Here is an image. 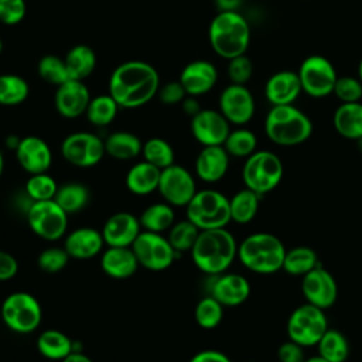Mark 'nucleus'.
Here are the masks:
<instances>
[{
  "label": "nucleus",
  "mask_w": 362,
  "mask_h": 362,
  "mask_svg": "<svg viewBox=\"0 0 362 362\" xmlns=\"http://www.w3.org/2000/svg\"><path fill=\"white\" fill-rule=\"evenodd\" d=\"M25 13V0H0V23L16 25L24 20Z\"/></svg>",
  "instance_id": "obj_48"
},
{
  "label": "nucleus",
  "mask_w": 362,
  "mask_h": 362,
  "mask_svg": "<svg viewBox=\"0 0 362 362\" xmlns=\"http://www.w3.org/2000/svg\"><path fill=\"white\" fill-rule=\"evenodd\" d=\"M358 78H359V81L362 82V59H361L359 66H358Z\"/></svg>",
  "instance_id": "obj_59"
},
{
  "label": "nucleus",
  "mask_w": 362,
  "mask_h": 362,
  "mask_svg": "<svg viewBox=\"0 0 362 362\" xmlns=\"http://www.w3.org/2000/svg\"><path fill=\"white\" fill-rule=\"evenodd\" d=\"M264 133L279 146H297L307 141L313 133L310 117L294 105L272 106L264 119Z\"/></svg>",
  "instance_id": "obj_5"
},
{
  "label": "nucleus",
  "mask_w": 362,
  "mask_h": 362,
  "mask_svg": "<svg viewBox=\"0 0 362 362\" xmlns=\"http://www.w3.org/2000/svg\"><path fill=\"white\" fill-rule=\"evenodd\" d=\"M277 359L279 362H304V346L288 339L277 348Z\"/></svg>",
  "instance_id": "obj_50"
},
{
  "label": "nucleus",
  "mask_w": 362,
  "mask_h": 362,
  "mask_svg": "<svg viewBox=\"0 0 362 362\" xmlns=\"http://www.w3.org/2000/svg\"><path fill=\"white\" fill-rule=\"evenodd\" d=\"M284 167L280 157L269 150H256L246 157L242 168V180L246 188L260 197L273 191L283 180Z\"/></svg>",
  "instance_id": "obj_7"
},
{
  "label": "nucleus",
  "mask_w": 362,
  "mask_h": 362,
  "mask_svg": "<svg viewBox=\"0 0 362 362\" xmlns=\"http://www.w3.org/2000/svg\"><path fill=\"white\" fill-rule=\"evenodd\" d=\"M18 272V262L17 259L6 252L0 250V281L11 280Z\"/></svg>",
  "instance_id": "obj_51"
},
{
  "label": "nucleus",
  "mask_w": 362,
  "mask_h": 362,
  "mask_svg": "<svg viewBox=\"0 0 362 362\" xmlns=\"http://www.w3.org/2000/svg\"><path fill=\"white\" fill-rule=\"evenodd\" d=\"M230 132V123L215 109H201L191 117V133L202 146H223Z\"/></svg>",
  "instance_id": "obj_17"
},
{
  "label": "nucleus",
  "mask_w": 362,
  "mask_h": 362,
  "mask_svg": "<svg viewBox=\"0 0 362 362\" xmlns=\"http://www.w3.org/2000/svg\"><path fill=\"white\" fill-rule=\"evenodd\" d=\"M229 157L223 146H204L195 158L197 177L208 184L218 182L228 173Z\"/></svg>",
  "instance_id": "obj_23"
},
{
  "label": "nucleus",
  "mask_w": 362,
  "mask_h": 362,
  "mask_svg": "<svg viewBox=\"0 0 362 362\" xmlns=\"http://www.w3.org/2000/svg\"><path fill=\"white\" fill-rule=\"evenodd\" d=\"M140 266L151 272H163L168 269L177 252L170 245L167 236L157 232L141 230L132 245Z\"/></svg>",
  "instance_id": "obj_11"
},
{
  "label": "nucleus",
  "mask_w": 362,
  "mask_h": 362,
  "mask_svg": "<svg viewBox=\"0 0 362 362\" xmlns=\"http://www.w3.org/2000/svg\"><path fill=\"white\" fill-rule=\"evenodd\" d=\"M356 146H358V150L362 153V137L356 140Z\"/></svg>",
  "instance_id": "obj_60"
},
{
  "label": "nucleus",
  "mask_w": 362,
  "mask_h": 362,
  "mask_svg": "<svg viewBox=\"0 0 362 362\" xmlns=\"http://www.w3.org/2000/svg\"><path fill=\"white\" fill-rule=\"evenodd\" d=\"M3 322L17 334H30L35 331L42 320L40 301L27 291L8 294L0 307Z\"/></svg>",
  "instance_id": "obj_8"
},
{
  "label": "nucleus",
  "mask_w": 362,
  "mask_h": 362,
  "mask_svg": "<svg viewBox=\"0 0 362 362\" xmlns=\"http://www.w3.org/2000/svg\"><path fill=\"white\" fill-rule=\"evenodd\" d=\"M61 362H93V361L88 355H85L82 352H78V351H74L66 358H64Z\"/></svg>",
  "instance_id": "obj_55"
},
{
  "label": "nucleus",
  "mask_w": 362,
  "mask_h": 362,
  "mask_svg": "<svg viewBox=\"0 0 362 362\" xmlns=\"http://www.w3.org/2000/svg\"><path fill=\"white\" fill-rule=\"evenodd\" d=\"M191 259L197 269L208 276L225 273L238 257V243L226 228L199 230Z\"/></svg>",
  "instance_id": "obj_2"
},
{
  "label": "nucleus",
  "mask_w": 362,
  "mask_h": 362,
  "mask_svg": "<svg viewBox=\"0 0 362 362\" xmlns=\"http://www.w3.org/2000/svg\"><path fill=\"white\" fill-rule=\"evenodd\" d=\"M318 355L328 362H345L351 354L346 337L334 328H328L317 344Z\"/></svg>",
  "instance_id": "obj_34"
},
{
  "label": "nucleus",
  "mask_w": 362,
  "mask_h": 362,
  "mask_svg": "<svg viewBox=\"0 0 362 362\" xmlns=\"http://www.w3.org/2000/svg\"><path fill=\"white\" fill-rule=\"evenodd\" d=\"M61 154L71 165L89 168L99 164L106 154L105 141L90 132H75L62 140Z\"/></svg>",
  "instance_id": "obj_12"
},
{
  "label": "nucleus",
  "mask_w": 362,
  "mask_h": 362,
  "mask_svg": "<svg viewBox=\"0 0 362 362\" xmlns=\"http://www.w3.org/2000/svg\"><path fill=\"white\" fill-rule=\"evenodd\" d=\"M194 318L195 322L204 329L216 328L223 318V305L208 294L197 303Z\"/></svg>",
  "instance_id": "obj_42"
},
{
  "label": "nucleus",
  "mask_w": 362,
  "mask_h": 362,
  "mask_svg": "<svg viewBox=\"0 0 362 362\" xmlns=\"http://www.w3.org/2000/svg\"><path fill=\"white\" fill-rule=\"evenodd\" d=\"M143 230L163 233L168 230L175 222V212L173 205L167 202H156L148 205L139 216Z\"/></svg>",
  "instance_id": "obj_33"
},
{
  "label": "nucleus",
  "mask_w": 362,
  "mask_h": 362,
  "mask_svg": "<svg viewBox=\"0 0 362 362\" xmlns=\"http://www.w3.org/2000/svg\"><path fill=\"white\" fill-rule=\"evenodd\" d=\"M30 229L45 240L61 239L68 228V214L54 201H34L27 209Z\"/></svg>",
  "instance_id": "obj_10"
},
{
  "label": "nucleus",
  "mask_w": 362,
  "mask_h": 362,
  "mask_svg": "<svg viewBox=\"0 0 362 362\" xmlns=\"http://www.w3.org/2000/svg\"><path fill=\"white\" fill-rule=\"evenodd\" d=\"M301 92V82L294 71H279L264 85V95L272 106L293 105Z\"/></svg>",
  "instance_id": "obj_24"
},
{
  "label": "nucleus",
  "mask_w": 362,
  "mask_h": 362,
  "mask_svg": "<svg viewBox=\"0 0 362 362\" xmlns=\"http://www.w3.org/2000/svg\"><path fill=\"white\" fill-rule=\"evenodd\" d=\"M283 242L273 233L256 232L238 245V259L250 272L273 274L283 269L286 256Z\"/></svg>",
  "instance_id": "obj_4"
},
{
  "label": "nucleus",
  "mask_w": 362,
  "mask_h": 362,
  "mask_svg": "<svg viewBox=\"0 0 362 362\" xmlns=\"http://www.w3.org/2000/svg\"><path fill=\"white\" fill-rule=\"evenodd\" d=\"M14 151L18 164L30 175L47 173L52 164V151L48 143L38 136L23 137Z\"/></svg>",
  "instance_id": "obj_20"
},
{
  "label": "nucleus",
  "mask_w": 362,
  "mask_h": 362,
  "mask_svg": "<svg viewBox=\"0 0 362 362\" xmlns=\"http://www.w3.org/2000/svg\"><path fill=\"white\" fill-rule=\"evenodd\" d=\"M65 65L71 79L83 81L96 68V54L85 44H78L72 47L64 57Z\"/></svg>",
  "instance_id": "obj_31"
},
{
  "label": "nucleus",
  "mask_w": 362,
  "mask_h": 362,
  "mask_svg": "<svg viewBox=\"0 0 362 362\" xmlns=\"http://www.w3.org/2000/svg\"><path fill=\"white\" fill-rule=\"evenodd\" d=\"M157 191L173 206H187L197 192L194 175L180 164L161 170Z\"/></svg>",
  "instance_id": "obj_14"
},
{
  "label": "nucleus",
  "mask_w": 362,
  "mask_h": 362,
  "mask_svg": "<svg viewBox=\"0 0 362 362\" xmlns=\"http://www.w3.org/2000/svg\"><path fill=\"white\" fill-rule=\"evenodd\" d=\"M103 245L105 240L102 232L89 226L74 229L65 236L64 240V249L66 250L68 256L78 260L95 257L100 253Z\"/></svg>",
  "instance_id": "obj_25"
},
{
  "label": "nucleus",
  "mask_w": 362,
  "mask_h": 362,
  "mask_svg": "<svg viewBox=\"0 0 362 362\" xmlns=\"http://www.w3.org/2000/svg\"><path fill=\"white\" fill-rule=\"evenodd\" d=\"M188 362H232L229 356L216 349H204L197 352Z\"/></svg>",
  "instance_id": "obj_52"
},
{
  "label": "nucleus",
  "mask_w": 362,
  "mask_h": 362,
  "mask_svg": "<svg viewBox=\"0 0 362 362\" xmlns=\"http://www.w3.org/2000/svg\"><path fill=\"white\" fill-rule=\"evenodd\" d=\"M185 208L187 219L199 230L226 228L230 222L229 198L216 189L197 191Z\"/></svg>",
  "instance_id": "obj_6"
},
{
  "label": "nucleus",
  "mask_w": 362,
  "mask_h": 362,
  "mask_svg": "<svg viewBox=\"0 0 362 362\" xmlns=\"http://www.w3.org/2000/svg\"><path fill=\"white\" fill-rule=\"evenodd\" d=\"M57 189L58 185L55 180L47 173L31 174L25 182V192L31 202L54 199Z\"/></svg>",
  "instance_id": "obj_44"
},
{
  "label": "nucleus",
  "mask_w": 362,
  "mask_h": 362,
  "mask_svg": "<svg viewBox=\"0 0 362 362\" xmlns=\"http://www.w3.org/2000/svg\"><path fill=\"white\" fill-rule=\"evenodd\" d=\"M219 112L230 124H246L255 115V99L246 85L230 83L219 95Z\"/></svg>",
  "instance_id": "obj_16"
},
{
  "label": "nucleus",
  "mask_w": 362,
  "mask_h": 362,
  "mask_svg": "<svg viewBox=\"0 0 362 362\" xmlns=\"http://www.w3.org/2000/svg\"><path fill=\"white\" fill-rule=\"evenodd\" d=\"M209 296L218 300L223 307H236L243 304L250 296V283L238 273H221L211 276Z\"/></svg>",
  "instance_id": "obj_19"
},
{
  "label": "nucleus",
  "mask_w": 362,
  "mask_h": 362,
  "mask_svg": "<svg viewBox=\"0 0 362 362\" xmlns=\"http://www.w3.org/2000/svg\"><path fill=\"white\" fill-rule=\"evenodd\" d=\"M160 174H161L160 168H157L156 165L144 160L140 163H136L129 168L126 174V178H124L126 188L134 195H148L157 191Z\"/></svg>",
  "instance_id": "obj_27"
},
{
  "label": "nucleus",
  "mask_w": 362,
  "mask_h": 362,
  "mask_svg": "<svg viewBox=\"0 0 362 362\" xmlns=\"http://www.w3.org/2000/svg\"><path fill=\"white\" fill-rule=\"evenodd\" d=\"M119 109L120 107L116 100L109 93H106L92 98L85 115L90 124L96 127H105L115 120Z\"/></svg>",
  "instance_id": "obj_38"
},
{
  "label": "nucleus",
  "mask_w": 362,
  "mask_h": 362,
  "mask_svg": "<svg viewBox=\"0 0 362 362\" xmlns=\"http://www.w3.org/2000/svg\"><path fill=\"white\" fill-rule=\"evenodd\" d=\"M181 107H182L184 113L188 115V116H191V117L195 116V115L201 110V106H199V103L197 102L195 96H187V98L181 102Z\"/></svg>",
  "instance_id": "obj_53"
},
{
  "label": "nucleus",
  "mask_w": 362,
  "mask_h": 362,
  "mask_svg": "<svg viewBox=\"0 0 362 362\" xmlns=\"http://www.w3.org/2000/svg\"><path fill=\"white\" fill-rule=\"evenodd\" d=\"M3 171H4V157H3V153L0 151V178L3 175Z\"/></svg>",
  "instance_id": "obj_58"
},
{
  "label": "nucleus",
  "mask_w": 362,
  "mask_h": 362,
  "mask_svg": "<svg viewBox=\"0 0 362 362\" xmlns=\"http://www.w3.org/2000/svg\"><path fill=\"white\" fill-rule=\"evenodd\" d=\"M158 88L157 69L140 59L119 64L109 78V95L123 109H136L148 103L157 95Z\"/></svg>",
  "instance_id": "obj_1"
},
{
  "label": "nucleus",
  "mask_w": 362,
  "mask_h": 362,
  "mask_svg": "<svg viewBox=\"0 0 362 362\" xmlns=\"http://www.w3.org/2000/svg\"><path fill=\"white\" fill-rule=\"evenodd\" d=\"M1 51H3V41H1V38H0V54H1Z\"/></svg>",
  "instance_id": "obj_61"
},
{
  "label": "nucleus",
  "mask_w": 362,
  "mask_h": 362,
  "mask_svg": "<svg viewBox=\"0 0 362 362\" xmlns=\"http://www.w3.org/2000/svg\"><path fill=\"white\" fill-rule=\"evenodd\" d=\"M20 140H21V139H18L17 136H8V137L6 139V144L8 146V148L16 150L17 146H18V143H20Z\"/></svg>",
  "instance_id": "obj_56"
},
{
  "label": "nucleus",
  "mask_w": 362,
  "mask_h": 362,
  "mask_svg": "<svg viewBox=\"0 0 362 362\" xmlns=\"http://www.w3.org/2000/svg\"><path fill=\"white\" fill-rule=\"evenodd\" d=\"M141 154L144 161L164 170L174 164V150L171 144L161 137H151L143 143Z\"/></svg>",
  "instance_id": "obj_40"
},
{
  "label": "nucleus",
  "mask_w": 362,
  "mask_h": 362,
  "mask_svg": "<svg viewBox=\"0 0 362 362\" xmlns=\"http://www.w3.org/2000/svg\"><path fill=\"white\" fill-rule=\"evenodd\" d=\"M223 147L229 156L246 158L256 151L257 139L252 130L239 127V129L229 132V134L223 143Z\"/></svg>",
  "instance_id": "obj_39"
},
{
  "label": "nucleus",
  "mask_w": 362,
  "mask_h": 362,
  "mask_svg": "<svg viewBox=\"0 0 362 362\" xmlns=\"http://www.w3.org/2000/svg\"><path fill=\"white\" fill-rule=\"evenodd\" d=\"M247 362H252V361H247Z\"/></svg>",
  "instance_id": "obj_62"
},
{
  "label": "nucleus",
  "mask_w": 362,
  "mask_h": 362,
  "mask_svg": "<svg viewBox=\"0 0 362 362\" xmlns=\"http://www.w3.org/2000/svg\"><path fill=\"white\" fill-rule=\"evenodd\" d=\"M218 11H238L243 0H214Z\"/></svg>",
  "instance_id": "obj_54"
},
{
  "label": "nucleus",
  "mask_w": 362,
  "mask_h": 362,
  "mask_svg": "<svg viewBox=\"0 0 362 362\" xmlns=\"http://www.w3.org/2000/svg\"><path fill=\"white\" fill-rule=\"evenodd\" d=\"M304 362H328L325 361L324 358H321L320 355H315V356H310V358H305Z\"/></svg>",
  "instance_id": "obj_57"
},
{
  "label": "nucleus",
  "mask_w": 362,
  "mask_h": 362,
  "mask_svg": "<svg viewBox=\"0 0 362 362\" xmlns=\"http://www.w3.org/2000/svg\"><path fill=\"white\" fill-rule=\"evenodd\" d=\"M69 259L64 247H47L38 255L37 264L45 273H58L68 264Z\"/></svg>",
  "instance_id": "obj_45"
},
{
  "label": "nucleus",
  "mask_w": 362,
  "mask_h": 362,
  "mask_svg": "<svg viewBox=\"0 0 362 362\" xmlns=\"http://www.w3.org/2000/svg\"><path fill=\"white\" fill-rule=\"evenodd\" d=\"M30 95L28 82L16 74L0 75V105L17 106L23 103Z\"/></svg>",
  "instance_id": "obj_37"
},
{
  "label": "nucleus",
  "mask_w": 362,
  "mask_h": 362,
  "mask_svg": "<svg viewBox=\"0 0 362 362\" xmlns=\"http://www.w3.org/2000/svg\"><path fill=\"white\" fill-rule=\"evenodd\" d=\"M37 71L44 82L54 85V86H59L64 82L71 79L66 65H65V59L55 54L44 55L38 61Z\"/></svg>",
  "instance_id": "obj_41"
},
{
  "label": "nucleus",
  "mask_w": 362,
  "mask_h": 362,
  "mask_svg": "<svg viewBox=\"0 0 362 362\" xmlns=\"http://www.w3.org/2000/svg\"><path fill=\"white\" fill-rule=\"evenodd\" d=\"M102 236L107 246H132L139 233L141 232V225L139 218L130 212H116L110 215L103 228Z\"/></svg>",
  "instance_id": "obj_21"
},
{
  "label": "nucleus",
  "mask_w": 362,
  "mask_h": 362,
  "mask_svg": "<svg viewBox=\"0 0 362 362\" xmlns=\"http://www.w3.org/2000/svg\"><path fill=\"white\" fill-rule=\"evenodd\" d=\"M105 151L116 160H132L141 154V140L130 132L119 130L110 133L105 140Z\"/></svg>",
  "instance_id": "obj_29"
},
{
  "label": "nucleus",
  "mask_w": 362,
  "mask_h": 362,
  "mask_svg": "<svg viewBox=\"0 0 362 362\" xmlns=\"http://www.w3.org/2000/svg\"><path fill=\"white\" fill-rule=\"evenodd\" d=\"M38 352L51 361H62L74 352V342L66 334L58 329H45L37 338Z\"/></svg>",
  "instance_id": "obj_30"
},
{
  "label": "nucleus",
  "mask_w": 362,
  "mask_h": 362,
  "mask_svg": "<svg viewBox=\"0 0 362 362\" xmlns=\"http://www.w3.org/2000/svg\"><path fill=\"white\" fill-rule=\"evenodd\" d=\"M332 93L342 103L359 102L362 99V82L354 76H338Z\"/></svg>",
  "instance_id": "obj_46"
},
{
  "label": "nucleus",
  "mask_w": 362,
  "mask_h": 362,
  "mask_svg": "<svg viewBox=\"0 0 362 362\" xmlns=\"http://www.w3.org/2000/svg\"><path fill=\"white\" fill-rule=\"evenodd\" d=\"M332 123L339 136L356 141L362 137V103H341L334 112Z\"/></svg>",
  "instance_id": "obj_28"
},
{
  "label": "nucleus",
  "mask_w": 362,
  "mask_h": 362,
  "mask_svg": "<svg viewBox=\"0 0 362 362\" xmlns=\"http://www.w3.org/2000/svg\"><path fill=\"white\" fill-rule=\"evenodd\" d=\"M178 81L184 86L188 96H202L208 93L218 81V71L215 65L205 59H197L188 62Z\"/></svg>",
  "instance_id": "obj_22"
},
{
  "label": "nucleus",
  "mask_w": 362,
  "mask_h": 362,
  "mask_svg": "<svg viewBox=\"0 0 362 362\" xmlns=\"http://www.w3.org/2000/svg\"><path fill=\"white\" fill-rule=\"evenodd\" d=\"M318 266V255L308 246H296L286 250L283 270L291 276H305Z\"/></svg>",
  "instance_id": "obj_35"
},
{
  "label": "nucleus",
  "mask_w": 362,
  "mask_h": 362,
  "mask_svg": "<svg viewBox=\"0 0 362 362\" xmlns=\"http://www.w3.org/2000/svg\"><path fill=\"white\" fill-rule=\"evenodd\" d=\"M327 329L328 318L325 310L310 303L294 308L287 320L288 339L300 344L304 348L317 345Z\"/></svg>",
  "instance_id": "obj_9"
},
{
  "label": "nucleus",
  "mask_w": 362,
  "mask_h": 362,
  "mask_svg": "<svg viewBox=\"0 0 362 362\" xmlns=\"http://www.w3.org/2000/svg\"><path fill=\"white\" fill-rule=\"evenodd\" d=\"M297 74L303 92L313 98H324L331 95L338 78L331 61L322 55L307 57L301 62Z\"/></svg>",
  "instance_id": "obj_13"
},
{
  "label": "nucleus",
  "mask_w": 362,
  "mask_h": 362,
  "mask_svg": "<svg viewBox=\"0 0 362 362\" xmlns=\"http://www.w3.org/2000/svg\"><path fill=\"white\" fill-rule=\"evenodd\" d=\"M301 291L307 303L328 310L338 298V284L335 277L320 264L303 276Z\"/></svg>",
  "instance_id": "obj_15"
},
{
  "label": "nucleus",
  "mask_w": 362,
  "mask_h": 362,
  "mask_svg": "<svg viewBox=\"0 0 362 362\" xmlns=\"http://www.w3.org/2000/svg\"><path fill=\"white\" fill-rule=\"evenodd\" d=\"M90 93L83 81L69 79L57 86L54 105L57 112L65 119H76L85 115L90 102Z\"/></svg>",
  "instance_id": "obj_18"
},
{
  "label": "nucleus",
  "mask_w": 362,
  "mask_h": 362,
  "mask_svg": "<svg viewBox=\"0 0 362 362\" xmlns=\"http://www.w3.org/2000/svg\"><path fill=\"white\" fill-rule=\"evenodd\" d=\"M215 54L225 59L243 55L250 42V27L239 11H218L208 28Z\"/></svg>",
  "instance_id": "obj_3"
},
{
  "label": "nucleus",
  "mask_w": 362,
  "mask_h": 362,
  "mask_svg": "<svg viewBox=\"0 0 362 362\" xmlns=\"http://www.w3.org/2000/svg\"><path fill=\"white\" fill-rule=\"evenodd\" d=\"M260 195L249 188H243L233 194L232 198H229V208H230V221L246 225L253 221L259 211L260 204Z\"/></svg>",
  "instance_id": "obj_32"
},
{
  "label": "nucleus",
  "mask_w": 362,
  "mask_h": 362,
  "mask_svg": "<svg viewBox=\"0 0 362 362\" xmlns=\"http://www.w3.org/2000/svg\"><path fill=\"white\" fill-rule=\"evenodd\" d=\"M157 96L161 103L173 106V105L181 103L188 95L180 81H170V82L164 83L163 86L160 85Z\"/></svg>",
  "instance_id": "obj_49"
},
{
  "label": "nucleus",
  "mask_w": 362,
  "mask_h": 362,
  "mask_svg": "<svg viewBox=\"0 0 362 362\" xmlns=\"http://www.w3.org/2000/svg\"><path fill=\"white\" fill-rule=\"evenodd\" d=\"M139 266L132 246H107L100 256V269L106 276L116 280L132 277Z\"/></svg>",
  "instance_id": "obj_26"
},
{
  "label": "nucleus",
  "mask_w": 362,
  "mask_h": 362,
  "mask_svg": "<svg viewBox=\"0 0 362 362\" xmlns=\"http://www.w3.org/2000/svg\"><path fill=\"white\" fill-rule=\"evenodd\" d=\"M228 76L230 79V83H238V85H246V82L252 78L253 74V64L246 57V54L235 57L228 59Z\"/></svg>",
  "instance_id": "obj_47"
},
{
  "label": "nucleus",
  "mask_w": 362,
  "mask_h": 362,
  "mask_svg": "<svg viewBox=\"0 0 362 362\" xmlns=\"http://www.w3.org/2000/svg\"><path fill=\"white\" fill-rule=\"evenodd\" d=\"M54 201L68 214L82 211L89 201V189L81 182H66L58 187Z\"/></svg>",
  "instance_id": "obj_36"
},
{
  "label": "nucleus",
  "mask_w": 362,
  "mask_h": 362,
  "mask_svg": "<svg viewBox=\"0 0 362 362\" xmlns=\"http://www.w3.org/2000/svg\"><path fill=\"white\" fill-rule=\"evenodd\" d=\"M198 235L199 229L185 218L184 221L173 223V226L168 229L167 239L177 253H182L192 249Z\"/></svg>",
  "instance_id": "obj_43"
}]
</instances>
